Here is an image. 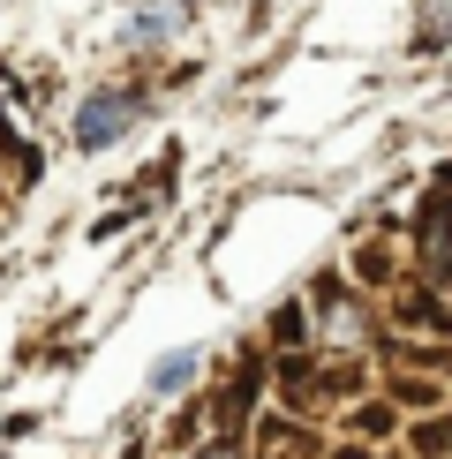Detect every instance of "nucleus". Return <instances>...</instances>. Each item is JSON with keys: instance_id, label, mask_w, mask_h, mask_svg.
<instances>
[{"instance_id": "f257e3e1", "label": "nucleus", "mask_w": 452, "mask_h": 459, "mask_svg": "<svg viewBox=\"0 0 452 459\" xmlns=\"http://www.w3.org/2000/svg\"><path fill=\"white\" fill-rule=\"evenodd\" d=\"M143 113H151L143 91H91L83 113H75V151H113Z\"/></svg>"}, {"instance_id": "f03ea898", "label": "nucleus", "mask_w": 452, "mask_h": 459, "mask_svg": "<svg viewBox=\"0 0 452 459\" xmlns=\"http://www.w3.org/2000/svg\"><path fill=\"white\" fill-rule=\"evenodd\" d=\"M422 272H430V286H452V204H430L422 212Z\"/></svg>"}, {"instance_id": "7ed1b4c3", "label": "nucleus", "mask_w": 452, "mask_h": 459, "mask_svg": "<svg viewBox=\"0 0 452 459\" xmlns=\"http://www.w3.org/2000/svg\"><path fill=\"white\" fill-rule=\"evenodd\" d=\"M317 309H325V339H354V332H362V309L347 301L339 279H317Z\"/></svg>"}, {"instance_id": "20e7f679", "label": "nucleus", "mask_w": 452, "mask_h": 459, "mask_svg": "<svg viewBox=\"0 0 452 459\" xmlns=\"http://www.w3.org/2000/svg\"><path fill=\"white\" fill-rule=\"evenodd\" d=\"M188 377H196V354H174V361H159V369H151V392H166V399H174Z\"/></svg>"}, {"instance_id": "39448f33", "label": "nucleus", "mask_w": 452, "mask_h": 459, "mask_svg": "<svg viewBox=\"0 0 452 459\" xmlns=\"http://www.w3.org/2000/svg\"><path fill=\"white\" fill-rule=\"evenodd\" d=\"M196 459H241V452H234V437H212V445H204Z\"/></svg>"}]
</instances>
